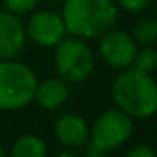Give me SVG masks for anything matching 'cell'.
<instances>
[{
	"label": "cell",
	"instance_id": "6da1fadb",
	"mask_svg": "<svg viewBox=\"0 0 157 157\" xmlns=\"http://www.w3.org/2000/svg\"><path fill=\"white\" fill-rule=\"evenodd\" d=\"M110 93L117 108L133 120L149 118L157 110L155 81L150 73H144L133 66L120 69L117 78L112 81Z\"/></svg>",
	"mask_w": 157,
	"mask_h": 157
},
{
	"label": "cell",
	"instance_id": "7a4b0ae2",
	"mask_svg": "<svg viewBox=\"0 0 157 157\" xmlns=\"http://www.w3.org/2000/svg\"><path fill=\"white\" fill-rule=\"evenodd\" d=\"M61 17L68 34L81 39H98L115 27L118 9L113 0H63Z\"/></svg>",
	"mask_w": 157,
	"mask_h": 157
},
{
	"label": "cell",
	"instance_id": "3957f363",
	"mask_svg": "<svg viewBox=\"0 0 157 157\" xmlns=\"http://www.w3.org/2000/svg\"><path fill=\"white\" fill-rule=\"evenodd\" d=\"M37 76L27 64L0 59V110L14 112L34 101Z\"/></svg>",
	"mask_w": 157,
	"mask_h": 157
},
{
	"label": "cell",
	"instance_id": "277c9868",
	"mask_svg": "<svg viewBox=\"0 0 157 157\" xmlns=\"http://www.w3.org/2000/svg\"><path fill=\"white\" fill-rule=\"evenodd\" d=\"M54 68L59 78L68 83H81L95 69V56L85 39L66 36L54 46Z\"/></svg>",
	"mask_w": 157,
	"mask_h": 157
},
{
	"label": "cell",
	"instance_id": "5b68a950",
	"mask_svg": "<svg viewBox=\"0 0 157 157\" xmlns=\"http://www.w3.org/2000/svg\"><path fill=\"white\" fill-rule=\"evenodd\" d=\"M133 133V118L115 108L103 112L90 128V142L106 154L128 142Z\"/></svg>",
	"mask_w": 157,
	"mask_h": 157
},
{
	"label": "cell",
	"instance_id": "8992f818",
	"mask_svg": "<svg viewBox=\"0 0 157 157\" xmlns=\"http://www.w3.org/2000/svg\"><path fill=\"white\" fill-rule=\"evenodd\" d=\"M98 39L100 56L110 68L125 69L133 64V58H135L139 46L128 32L112 27Z\"/></svg>",
	"mask_w": 157,
	"mask_h": 157
},
{
	"label": "cell",
	"instance_id": "52a82bcc",
	"mask_svg": "<svg viewBox=\"0 0 157 157\" xmlns=\"http://www.w3.org/2000/svg\"><path fill=\"white\" fill-rule=\"evenodd\" d=\"M24 27L27 39H31L41 48H54L68 36L61 14H56L52 10L31 12Z\"/></svg>",
	"mask_w": 157,
	"mask_h": 157
},
{
	"label": "cell",
	"instance_id": "ba28073f",
	"mask_svg": "<svg viewBox=\"0 0 157 157\" xmlns=\"http://www.w3.org/2000/svg\"><path fill=\"white\" fill-rule=\"evenodd\" d=\"M54 137L64 149H81L90 140V125L76 113H63L54 122Z\"/></svg>",
	"mask_w": 157,
	"mask_h": 157
},
{
	"label": "cell",
	"instance_id": "9c48e42d",
	"mask_svg": "<svg viewBox=\"0 0 157 157\" xmlns=\"http://www.w3.org/2000/svg\"><path fill=\"white\" fill-rule=\"evenodd\" d=\"M27 36L19 15L0 10V59H14L24 49Z\"/></svg>",
	"mask_w": 157,
	"mask_h": 157
},
{
	"label": "cell",
	"instance_id": "30bf717a",
	"mask_svg": "<svg viewBox=\"0 0 157 157\" xmlns=\"http://www.w3.org/2000/svg\"><path fill=\"white\" fill-rule=\"evenodd\" d=\"M71 88L69 83L63 78H48L44 81H37L34 91V101L44 110H58L69 100Z\"/></svg>",
	"mask_w": 157,
	"mask_h": 157
},
{
	"label": "cell",
	"instance_id": "8fae6325",
	"mask_svg": "<svg viewBox=\"0 0 157 157\" xmlns=\"http://www.w3.org/2000/svg\"><path fill=\"white\" fill-rule=\"evenodd\" d=\"M48 149H46V144L41 137L27 133V135H22L12 144V150L10 154L14 157H44Z\"/></svg>",
	"mask_w": 157,
	"mask_h": 157
},
{
	"label": "cell",
	"instance_id": "7c38bea8",
	"mask_svg": "<svg viewBox=\"0 0 157 157\" xmlns=\"http://www.w3.org/2000/svg\"><path fill=\"white\" fill-rule=\"evenodd\" d=\"M130 36L137 42V46H152L157 41V21L152 17L139 21Z\"/></svg>",
	"mask_w": 157,
	"mask_h": 157
},
{
	"label": "cell",
	"instance_id": "4fadbf2b",
	"mask_svg": "<svg viewBox=\"0 0 157 157\" xmlns=\"http://www.w3.org/2000/svg\"><path fill=\"white\" fill-rule=\"evenodd\" d=\"M133 68L140 69L144 73H150L155 69L157 66V52L152 46H142V48L137 49L135 58H133Z\"/></svg>",
	"mask_w": 157,
	"mask_h": 157
},
{
	"label": "cell",
	"instance_id": "5bb4252c",
	"mask_svg": "<svg viewBox=\"0 0 157 157\" xmlns=\"http://www.w3.org/2000/svg\"><path fill=\"white\" fill-rule=\"evenodd\" d=\"M39 0H2L4 4V9L15 15H25V14H31L32 10L36 9Z\"/></svg>",
	"mask_w": 157,
	"mask_h": 157
},
{
	"label": "cell",
	"instance_id": "9a60e30c",
	"mask_svg": "<svg viewBox=\"0 0 157 157\" xmlns=\"http://www.w3.org/2000/svg\"><path fill=\"white\" fill-rule=\"evenodd\" d=\"M120 9L130 12V14H140L149 7L150 0H113Z\"/></svg>",
	"mask_w": 157,
	"mask_h": 157
},
{
	"label": "cell",
	"instance_id": "2e32d148",
	"mask_svg": "<svg viewBox=\"0 0 157 157\" xmlns=\"http://www.w3.org/2000/svg\"><path fill=\"white\" fill-rule=\"evenodd\" d=\"M128 157H155V152L150 149L147 144H137L127 150Z\"/></svg>",
	"mask_w": 157,
	"mask_h": 157
},
{
	"label": "cell",
	"instance_id": "e0dca14e",
	"mask_svg": "<svg viewBox=\"0 0 157 157\" xmlns=\"http://www.w3.org/2000/svg\"><path fill=\"white\" fill-rule=\"evenodd\" d=\"M88 142H90V140H88ZM86 145H88V144H86ZM86 155H88V157H103V155H106V152H105V150H101L100 147H96L95 144L90 142L88 149H86Z\"/></svg>",
	"mask_w": 157,
	"mask_h": 157
},
{
	"label": "cell",
	"instance_id": "ac0fdd59",
	"mask_svg": "<svg viewBox=\"0 0 157 157\" xmlns=\"http://www.w3.org/2000/svg\"><path fill=\"white\" fill-rule=\"evenodd\" d=\"M59 155L61 157H76V150L75 149H64V147H63V150L59 152Z\"/></svg>",
	"mask_w": 157,
	"mask_h": 157
},
{
	"label": "cell",
	"instance_id": "d6986e66",
	"mask_svg": "<svg viewBox=\"0 0 157 157\" xmlns=\"http://www.w3.org/2000/svg\"><path fill=\"white\" fill-rule=\"evenodd\" d=\"M4 155H5V150L2 149V147H0V157H4Z\"/></svg>",
	"mask_w": 157,
	"mask_h": 157
}]
</instances>
